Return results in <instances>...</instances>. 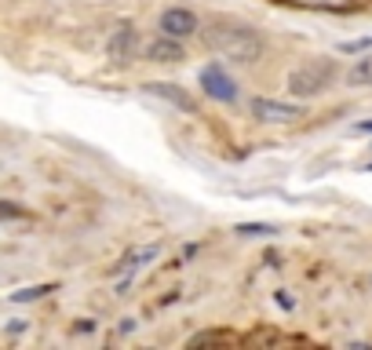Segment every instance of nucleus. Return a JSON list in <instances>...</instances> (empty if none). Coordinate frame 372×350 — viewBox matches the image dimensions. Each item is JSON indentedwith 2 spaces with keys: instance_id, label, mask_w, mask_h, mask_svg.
Masks as SVG:
<instances>
[{
  "instance_id": "obj_1",
  "label": "nucleus",
  "mask_w": 372,
  "mask_h": 350,
  "mask_svg": "<svg viewBox=\"0 0 372 350\" xmlns=\"http://www.w3.org/2000/svg\"><path fill=\"white\" fill-rule=\"evenodd\" d=\"M205 44L219 58L241 62V66L263 58V37L256 34L252 26H241V22H212L205 29Z\"/></svg>"
},
{
  "instance_id": "obj_2",
  "label": "nucleus",
  "mask_w": 372,
  "mask_h": 350,
  "mask_svg": "<svg viewBox=\"0 0 372 350\" xmlns=\"http://www.w3.org/2000/svg\"><path fill=\"white\" fill-rule=\"evenodd\" d=\"M336 77V66L332 62H306V66H296L289 73V91L296 95V99H314V95H321Z\"/></svg>"
},
{
  "instance_id": "obj_3",
  "label": "nucleus",
  "mask_w": 372,
  "mask_h": 350,
  "mask_svg": "<svg viewBox=\"0 0 372 350\" xmlns=\"http://www.w3.org/2000/svg\"><path fill=\"white\" fill-rule=\"evenodd\" d=\"M135 55H139V34H135V29H132V26L113 29L110 41H106V58L117 62V66H128Z\"/></svg>"
},
{
  "instance_id": "obj_4",
  "label": "nucleus",
  "mask_w": 372,
  "mask_h": 350,
  "mask_svg": "<svg viewBox=\"0 0 372 350\" xmlns=\"http://www.w3.org/2000/svg\"><path fill=\"white\" fill-rule=\"evenodd\" d=\"M201 88L215 103H234L237 99V84H234V77H227L223 66H205L201 70Z\"/></svg>"
},
{
  "instance_id": "obj_5",
  "label": "nucleus",
  "mask_w": 372,
  "mask_h": 350,
  "mask_svg": "<svg viewBox=\"0 0 372 350\" xmlns=\"http://www.w3.org/2000/svg\"><path fill=\"white\" fill-rule=\"evenodd\" d=\"M252 117L263 124H289V120L303 117V110L292 103H277V99H263L259 95V99H252Z\"/></svg>"
},
{
  "instance_id": "obj_6",
  "label": "nucleus",
  "mask_w": 372,
  "mask_h": 350,
  "mask_svg": "<svg viewBox=\"0 0 372 350\" xmlns=\"http://www.w3.org/2000/svg\"><path fill=\"white\" fill-rule=\"evenodd\" d=\"M157 256H161V245H143V248H132L128 256H124V259L113 267V277H120V289L128 284V277H132V274H139L146 263H153Z\"/></svg>"
},
{
  "instance_id": "obj_7",
  "label": "nucleus",
  "mask_w": 372,
  "mask_h": 350,
  "mask_svg": "<svg viewBox=\"0 0 372 350\" xmlns=\"http://www.w3.org/2000/svg\"><path fill=\"white\" fill-rule=\"evenodd\" d=\"M201 29V22H197V15L194 11H186V8H168L165 15H161V34H168V37H190V34H197Z\"/></svg>"
},
{
  "instance_id": "obj_8",
  "label": "nucleus",
  "mask_w": 372,
  "mask_h": 350,
  "mask_svg": "<svg viewBox=\"0 0 372 350\" xmlns=\"http://www.w3.org/2000/svg\"><path fill=\"white\" fill-rule=\"evenodd\" d=\"M146 91H150V95H157V99H165V103H172V106H175V110H182V113H194V110H197L194 95L186 91V88H179V84L153 81V84H146Z\"/></svg>"
},
{
  "instance_id": "obj_9",
  "label": "nucleus",
  "mask_w": 372,
  "mask_h": 350,
  "mask_svg": "<svg viewBox=\"0 0 372 350\" xmlns=\"http://www.w3.org/2000/svg\"><path fill=\"white\" fill-rule=\"evenodd\" d=\"M146 58L150 62H182L186 58V51H182V44H179V37H157V41H150L146 44Z\"/></svg>"
},
{
  "instance_id": "obj_10",
  "label": "nucleus",
  "mask_w": 372,
  "mask_h": 350,
  "mask_svg": "<svg viewBox=\"0 0 372 350\" xmlns=\"http://www.w3.org/2000/svg\"><path fill=\"white\" fill-rule=\"evenodd\" d=\"M347 84H351V88H368V84H372V55H365V58L354 62L351 73H347Z\"/></svg>"
},
{
  "instance_id": "obj_11",
  "label": "nucleus",
  "mask_w": 372,
  "mask_h": 350,
  "mask_svg": "<svg viewBox=\"0 0 372 350\" xmlns=\"http://www.w3.org/2000/svg\"><path fill=\"white\" fill-rule=\"evenodd\" d=\"M237 234L241 237H277L281 230L274 222H237Z\"/></svg>"
},
{
  "instance_id": "obj_12",
  "label": "nucleus",
  "mask_w": 372,
  "mask_h": 350,
  "mask_svg": "<svg viewBox=\"0 0 372 350\" xmlns=\"http://www.w3.org/2000/svg\"><path fill=\"white\" fill-rule=\"evenodd\" d=\"M48 292H55V284H33V289L11 292V303H33V299H44Z\"/></svg>"
},
{
  "instance_id": "obj_13",
  "label": "nucleus",
  "mask_w": 372,
  "mask_h": 350,
  "mask_svg": "<svg viewBox=\"0 0 372 350\" xmlns=\"http://www.w3.org/2000/svg\"><path fill=\"white\" fill-rule=\"evenodd\" d=\"M26 212L19 208V205H11V201H0V219H22Z\"/></svg>"
},
{
  "instance_id": "obj_14",
  "label": "nucleus",
  "mask_w": 372,
  "mask_h": 350,
  "mask_svg": "<svg viewBox=\"0 0 372 350\" xmlns=\"http://www.w3.org/2000/svg\"><path fill=\"white\" fill-rule=\"evenodd\" d=\"M223 339V332H201V336H194L190 339V346H205V343H219Z\"/></svg>"
},
{
  "instance_id": "obj_15",
  "label": "nucleus",
  "mask_w": 372,
  "mask_h": 350,
  "mask_svg": "<svg viewBox=\"0 0 372 350\" xmlns=\"http://www.w3.org/2000/svg\"><path fill=\"white\" fill-rule=\"evenodd\" d=\"M358 132H372V120H361V124H358Z\"/></svg>"
}]
</instances>
